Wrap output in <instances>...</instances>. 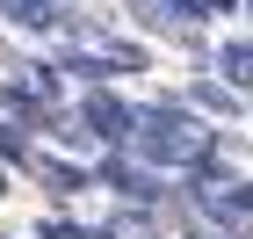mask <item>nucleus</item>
I'll use <instances>...</instances> for the list:
<instances>
[{"label": "nucleus", "instance_id": "obj_8", "mask_svg": "<svg viewBox=\"0 0 253 239\" xmlns=\"http://www.w3.org/2000/svg\"><path fill=\"white\" fill-rule=\"evenodd\" d=\"M224 73H232V87H246L253 80V44H224Z\"/></svg>", "mask_w": 253, "mask_h": 239}, {"label": "nucleus", "instance_id": "obj_10", "mask_svg": "<svg viewBox=\"0 0 253 239\" xmlns=\"http://www.w3.org/2000/svg\"><path fill=\"white\" fill-rule=\"evenodd\" d=\"M195 7H203V22L210 15H239V0H195Z\"/></svg>", "mask_w": 253, "mask_h": 239}, {"label": "nucleus", "instance_id": "obj_6", "mask_svg": "<svg viewBox=\"0 0 253 239\" xmlns=\"http://www.w3.org/2000/svg\"><path fill=\"white\" fill-rule=\"evenodd\" d=\"M0 109H15V116H29V123L43 116V101L29 95V87H22V80H0Z\"/></svg>", "mask_w": 253, "mask_h": 239}, {"label": "nucleus", "instance_id": "obj_3", "mask_svg": "<svg viewBox=\"0 0 253 239\" xmlns=\"http://www.w3.org/2000/svg\"><path fill=\"white\" fill-rule=\"evenodd\" d=\"M101 189H116L123 203H159V196H167V181H159L152 167L123 159V152H109V159H101Z\"/></svg>", "mask_w": 253, "mask_h": 239}, {"label": "nucleus", "instance_id": "obj_11", "mask_svg": "<svg viewBox=\"0 0 253 239\" xmlns=\"http://www.w3.org/2000/svg\"><path fill=\"white\" fill-rule=\"evenodd\" d=\"M87 239H123V232H116V225H101V232H87Z\"/></svg>", "mask_w": 253, "mask_h": 239}, {"label": "nucleus", "instance_id": "obj_7", "mask_svg": "<svg viewBox=\"0 0 253 239\" xmlns=\"http://www.w3.org/2000/svg\"><path fill=\"white\" fill-rule=\"evenodd\" d=\"M195 109H203V116H232V109H239V95H232V87H210V80H203V87H195Z\"/></svg>", "mask_w": 253, "mask_h": 239}, {"label": "nucleus", "instance_id": "obj_5", "mask_svg": "<svg viewBox=\"0 0 253 239\" xmlns=\"http://www.w3.org/2000/svg\"><path fill=\"white\" fill-rule=\"evenodd\" d=\"M51 73H80V80H109L116 65H109V51H51Z\"/></svg>", "mask_w": 253, "mask_h": 239}, {"label": "nucleus", "instance_id": "obj_9", "mask_svg": "<svg viewBox=\"0 0 253 239\" xmlns=\"http://www.w3.org/2000/svg\"><path fill=\"white\" fill-rule=\"evenodd\" d=\"M0 159H29V138H22V123H0Z\"/></svg>", "mask_w": 253, "mask_h": 239}, {"label": "nucleus", "instance_id": "obj_2", "mask_svg": "<svg viewBox=\"0 0 253 239\" xmlns=\"http://www.w3.org/2000/svg\"><path fill=\"white\" fill-rule=\"evenodd\" d=\"M80 123H87V138H94V145L130 152V123H137V109H130V101H116V95H87V101H80Z\"/></svg>", "mask_w": 253, "mask_h": 239}, {"label": "nucleus", "instance_id": "obj_4", "mask_svg": "<svg viewBox=\"0 0 253 239\" xmlns=\"http://www.w3.org/2000/svg\"><path fill=\"white\" fill-rule=\"evenodd\" d=\"M37 181L51 189V196H80V189H87L94 174H87L80 159H51V152H43V159H37Z\"/></svg>", "mask_w": 253, "mask_h": 239}, {"label": "nucleus", "instance_id": "obj_1", "mask_svg": "<svg viewBox=\"0 0 253 239\" xmlns=\"http://www.w3.org/2000/svg\"><path fill=\"white\" fill-rule=\"evenodd\" d=\"M130 152H137V167H174V174H188L203 152H217V131L203 116H195L188 101H145L137 109V123H130Z\"/></svg>", "mask_w": 253, "mask_h": 239}]
</instances>
